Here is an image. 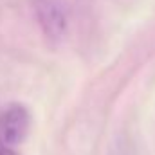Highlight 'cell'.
Returning a JSON list of instances; mask_svg holds the SVG:
<instances>
[{"label": "cell", "mask_w": 155, "mask_h": 155, "mask_svg": "<svg viewBox=\"0 0 155 155\" xmlns=\"http://www.w3.org/2000/svg\"><path fill=\"white\" fill-rule=\"evenodd\" d=\"M0 155H20L16 150H11V148H2L0 146Z\"/></svg>", "instance_id": "3957f363"}, {"label": "cell", "mask_w": 155, "mask_h": 155, "mask_svg": "<svg viewBox=\"0 0 155 155\" xmlns=\"http://www.w3.org/2000/svg\"><path fill=\"white\" fill-rule=\"evenodd\" d=\"M31 116L24 105H9L0 112V146L16 150L29 134Z\"/></svg>", "instance_id": "6da1fadb"}, {"label": "cell", "mask_w": 155, "mask_h": 155, "mask_svg": "<svg viewBox=\"0 0 155 155\" xmlns=\"http://www.w3.org/2000/svg\"><path fill=\"white\" fill-rule=\"evenodd\" d=\"M35 13L38 18V24L47 38L61 40L67 33V16L63 7L56 0H36L35 2Z\"/></svg>", "instance_id": "7a4b0ae2"}]
</instances>
